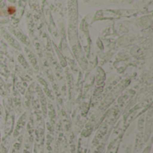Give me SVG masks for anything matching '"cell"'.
Returning <instances> with one entry per match:
<instances>
[{
	"mask_svg": "<svg viewBox=\"0 0 153 153\" xmlns=\"http://www.w3.org/2000/svg\"><path fill=\"white\" fill-rule=\"evenodd\" d=\"M13 126H14V115L13 112L12 110V108H10V107H6V110H5V119H4V137L3 138H6V137H10L13 130Z\"/></svg>",
	"mask_w": 153,
	"mask_h": 153,
	"instance_id": "cell-1",
	"label": "cell"
},
{
	"mask_svg": "<svg viewBox=\"0 0 153 153\" xmlns=\"http://www.w3.org/2000/svg\"><path fill=\"white\" fill-rule=\"evenodd\" d=\"M26 123H27V114L24 113L19 117L15 126H13V133H12L13 139H16L18 136H20L21 134H23Z\"/></svg>",
	"mask_w": 153,
	"mask_h": 153,
	"instance_id": "cell-2",
	"label": "cell"
},
{
	"mask_svg": "<svg viewBox=\"0 0 153 153\" xmlns=\"http://www.w3.org/2000/svg\"><path fill=\"white\" fill-rule=\"evenodd\" d=\"M152 110L151 108L146 117V123L144 126V135H143L144 143H147L149 141L152 135Z\"/></svg>",
	"mask_w": 153,
	"mask_h": 153,
	"instance_id": "cell-3",
	"label": "cell"
},
{
	"mask_svg": "<svg viewBox=\"0 0 153 153\" xmlns=\"http://www.w3.org/2000/svg\"><path fill=\"white\" fill-rule=\"evenodd\" d=\"M23 137L24 134H21L18 136L16 139H14V143L12 145L11 153H22V143H23Z\"/></svg>",
	"mask_w": 153,
	"mask_h": 153,
	"instance_id": "cell-4",
	"label": "cell"
},
{
	"mask_svg": "<svg viewBox=\"0 0 153 153\" xmlns=\"http://www.w3.org/2000/svg\"><path fill=\"white\" fill-rule=\"evenodd\" d=\"M120 142H121V137H118L115 140H113L108 149H107V152L106 153H117V151H118V148H119V144H120Z\"/></svg>",
	"mask_w": 153,
	"mask_h": 153,
	"instance_id": "cell-5",
	"label": "cell"
},
{
	"mask_svg": "<svg viewBox=\"0 0 153 153\" xmlns=\"http://www.w3.org/2000/svg\"><path fill=\"white\" fill-rule=\"evenodd\" d=\"M10 143H11V136L3 138L0 143V153H7L10 149Z\"/></svg>",
	"mask_w": 153,
	"mask_h": 153,
	"instance_id": "cell-6",
	"label": "cell"
},
{
	"mask_svg": "<svg viewBox=\"0 0 153 153\" xmlns=\"http://www.w3.org/2000/svg\"><path fill=\"white\" fill-rule=\"evenodd\" d=\"M107 138H108V136H106L105 139L102 140V141L97 145V148H96V150L93 152V153H103L104 149H105V145H106V140H107Z\"/></svg>",
	"mask_w": 153,
	"mask_h": 153,
	"instance_id": "cell-7",
	"label": "cell"
},
{
	"mask_svg": "<svg viewBox=\"0 0 153 153\" xmlns=\"http://www.w3.org/2000/svg\"><path fill=\"white\" fill-rule=\"evenodd\" d=\"M75 137H74V134H72L70 135V138H69V145H70V150H71V152L75 153Z\"/></svg>",
	"mask_w": 153,
	"mask_h": 153,
	"instance_id": "cell-8",
	"label": "cell"
},
{
	"mask_svg": "<svg viewBox=\"0 0 153 153\" xmlns=\"http://www.w3.org/2000/svg\"><path fill=\"white\" fill-rule=\"evenodd\" d=\"M32 153H44V147H39L37 145H33Z\"/></svg>",
	"mask_w": 153,
	"mask_h": 153,
	"instance_id": "cell-9",
	"label": "cell"
},
{
	"mask_svg": "<svg viewBox=\"0 0 153 153\" xmlns=\"http://www.w3.org/2000/svg\"><path fill=\"white\" fill-rule=\"evenodd\" d=\"M61 147V146H60ZM62 150L60 151V149H59V152L57 153H66V144H65V142L64 141V143H63V144H62Z\"/></svg>",
	"mask_w": 153,
	"mask_h": 153,
	"instance_id": "cell-10",
	"label": "cell"
},
{
	"mask_svg": "<svg viewBox=\"0 0 153 153\" xmlns=\"http://www.w3.org/2000/svg\"><path fill=\"white\" fill-rule=\"evenodd\" d=\"M1 141H2V138H1V133H0V143H1Z\"/></svg>",
	"mask_w": 153,
	"mask_h": 153,
	"instance_id": "cell-11",
	"label": "cell"
}]
</instances>
